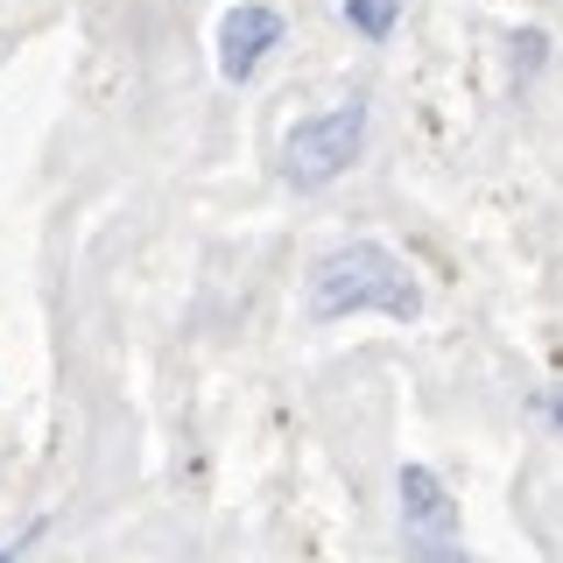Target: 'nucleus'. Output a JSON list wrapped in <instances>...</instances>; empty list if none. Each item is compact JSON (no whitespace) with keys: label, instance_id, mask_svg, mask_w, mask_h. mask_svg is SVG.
I'll list each match as a JSON object with an SVG mask.
<instances>
[{"label":"nucleus","instance_id":"nucleus-6","mask_svg":"<svg viewBox=\"0 0 563 563\" xmlns=\"http://www.w3.org/2000/svg\"><path fill=\"white\" fill-rule=\"evenodd\" d=\"M542 416H550L556 430H563V387H550V395H542Z\"/></svg>","mask_w":563,"mask_h":563},{"label":"nucleus","instance_id":"nucleus-3","mask_svg":"<svg viewBox=\"0 0 563 563\" xmlns=\"http://www.w3.org/2000/svg\"><path fill=\"white\" fill-rule=\"evenodd\" d=\"M401 542H409V563H465L457 500L430 465H401Z\"/></svg>","mask_w":563,"mask_h":563},{"label":"nucleus","instance_id":"nucleus-1","mask_svg":"<svg viewBox=\"0 0 563 563\" xmlns=\"http://www.w3.org/2000/svg\"><path fill=\"white\" fill-rule=\"evenodd\" d=\"M303 310L317 317V324L366 317V310L395 317V324H416V317H422V289H416V275L401 268V254H387L380 240H345V246H331V254L310 268Z\"/></svg>","mask_w":563,"mask_h":563},{"label":"nucleus","instance_id":"nucleus-2","mask_svg":"<svg viewBox=\"0 0 563 563\" xmlns=\"http://www.w3.org/2000/svg\"><path fill=\"white\" fill-rule=\"evenodd\" d=\"M360 148H366V106L345 99V106H331V113L289 128V141H282V176H289L296 190H324L360 163Z\"/></svg>","mask_w":563,"mask_h":563},{"label":"nucleus","instance_id":"nucleus-5","mask_svg":"<svg viewBox=\"0 0 563 563\" xmlns=\"http://www.w3.org/2000/svg\"><path fill=\"white\" fill-rule=\"evenodd\" d=\"M345 22L380 43V35H395V22H401V0H345Z\"/></svg>","mask_w":563,"mask_h":563},{"label":"nucleus","instance_id":"nucleus-4","mask_svg":"<svg viewBox=\"0 0 563 563\" xmlns=\"http://www.w3.org/2000/svg\"><path fill=\"white\" fill-rule=\"evenodd\" d=\"M275 43H282V14L261 8V0H246V8H233V14L219 22V70H225L233 85H246Z\"/></svg>","mask_w":563,"mask_h":563}]
</instances>
